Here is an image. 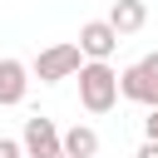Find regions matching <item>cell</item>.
I'll list each match as a JSON object with an SVG mask.
<instances>
[{
	"label": "cell",
	"instance_id": "obj_3",
	"mask_svg": "<svg viewBox=\"0 0 158 158\" xmlns=\"http://www.w3.org/2000/svg\"><path fill=\"white\" fill-rule=\"evenodd\" d=\"M20 143H25V158H64V128H54V118L44 114L25 118Z\"/></svg>",
	"mask_w": 158,
	"mask_h": 158
},
{
	"label": "cell",
	"instance_id": "obj_2",
	"mask_svg": "<svg viewBox=\"0 0 158 158\" xmlns=\"http://www.w3.org/2000/svg\"><path fill=\"white\" fill-rule=\"evenodd\" d=\"M84 64H89L84 49H79L74 40H59V44H44V49L30 59V74H35L40 84H64V79H74Z\"/></svg>",
	"mask_w": 158,
	"mask_h": 158
},
{
	"label": "cell",
	"instance_id": "obj_13",
	"mask_svg": "<svg viewBox=\"0 0 158 158\" xmlns=\"http://www.w3.org/2000/svg\"><path fill=\"white\" fill-rule=\"evenodd\" d=\"M64 158H69V153H64Z\"/></svg>",
	"mask_w": 158,
	"mask_h": 158
},
{
	"label": "cell",
	"instance_id": "obj_8",
	"mask_svg": "<svg viewBox=\"0 0 158 158\" xmlns=\"http://www.w3.org/2000/svg\"><path fill=\"white\" fill-rule=\"evenodd\" d=\"M64 153L69 158H99V133L89 123H69L64 128Z\"/></svg>",
	"mask_w": 158,
	"mask_h": 158
},
{
	"label": "cell",
	"instance_id": "obj_10",
	"mask_svg": "<svg viewBox=\"0 0 158 158\" xmlns=\"http://www.w3.org/2000/svg\"><path fill=\"white\" fill-rule=\"evenodd\" d=\"M0 158H25V143L20 138H0Z\"/></svg>",
	"mask_w": 158,
	"mask_h": 158
},
{
	"label": "cell",
	"instance_id": "obj_11",
	"mask_svg": "<svg viewBox=\"0 0 158 158\" xmlns=\"http://www.w3.org/2000/svg\"><path fill=\"white\" fill-rule=\"evenodd\" d=\"M143 138L158 143V109H148V118H143Z\"/></svg>",
	"mask_w": 158,
	"mask_h": 158
},
{
	"label": "cell",
	"instance_id": "obj_1",
	"mask_svg": "<svg viewBox=\"0 0 158 158\" xmlns=\"http://www.w3.org/2000/svg\"><path fill=\"white\" fill-rule=\"evenodd\" d=\"M79 104H84V114H109L123 94H118V69L114 64H99V59H89L79 74Z\"/></svg>",
	"mask_w": 158,
	"mask_h": 158
},
{
	"label": "cell",
	"instance_id": "obj_5",
	"mask_svg": "<svg viewBox=\"0 0 158 158\" xmlns=\"http://www.w3.org/2000/svg\"><path fill=\"white\" fill-rule=\"evenodd\" d=\"M30 94V64L25 59H0V109H20Z\"/></svg>",
	"mask_w": 158,
	"mask_h": 158
},
{
	"label": "cell",
	"instance_id": "obj_4",
	"mask_svg": "<svg viewBox=\"0 0 158 158\" xmlns=\"http://www.w3.org/2000/svg\"><path fill=\"white\" fill-rule=\"evenodd\" d=\"M118 40H123V35H118L109 20H84L74 44L84 49V59H99V64H109V59H114V49H118Z\"/></svg>",
	"mask_w": 158,
	"mask_h": 158
},
{
	"label": "cell",
	"instance_id": "obj_7",
	"mask_svg": "<svg viewBox=\"0 0 158 158\" xmlns=\"http://www.w3.org/2000/svg\"><path fill=\"white\" fill-rule=\"evenodd\" d=\"M118 94H123L128 104H143V109H153V84H148V74H143V64H128V69H118Z\"/></svg>",
	"mask_w": 158,
	"mask_h": 158
},
{
	"label": "cell",
	"instance_id": "obj_9",
	"mask_svg": "<svg viewBox=\"0 0 158 158\" xmlns=\"http://www.w3.org/2000/svg\"><path fill=\"white\" fill-rule=\"evenodd\" d=\"M138 64H143V74H148V84H153V109H158V49H153V54H143Z\"/></svg>",
	"mask_w": 158,
	"mask_h": 158
},
{
	"label": "cell",
	"instance_id": "obj_12",
	"mask_svg": "<svg viewBox=\"0 0 158 158\" xmlns=\"http://www.w3.org/2000/svg\"><path fill=\"white\" fill-rule=\"evenodd\" d=\"M133 158H158V143H153V138H143V148H138Z\"/></svg>",
	"mask_w": 158,
	"mask_h": 158
},
{
	"label": "cell",
	"instance_id": "obj_6",
	"mask_svg": "<svg viewBox=\"0 0 158 158\" xmlns=\"http://www.w3.org/2000/svg\"><path fill=\"white\" fill-rule=\"evenodd\" d=\"M104 20H109L118 35H138V30L148 25V5H143V0H114Z\"/></svg>",
	"mask_w": 158,
	"mask_h": 158
}]
</instances>
